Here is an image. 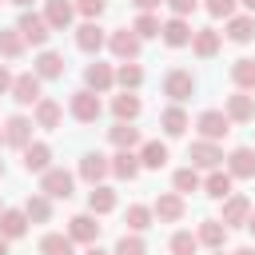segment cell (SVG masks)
<instances>
[{
    "label": "cell",
    "mask_w": 255,
    "mask_h": 255,
    "mask_svg": "<svg viewBox=\"0 0 255 255\" xmlns=\"http://www.w3.org/2000/svg\"><path fill=\"white\" fill-rule=\"evenodd\" d=\"M0 175H4V159H0Z\"/></svg>",
    "instance_id": "obj_56"
},
{
    "label": "cell",
    "mask_w": 255,
    "mask_h": 255,
    "mask_svg": "<svg viewBox=\"0 0 255 255\" xmlns=\"http://www.w3.org/2000/svg\"><path fill=\"white\" fill-rule=\"evenodd\" d=\"M231 80H235L239 92H255V60H251V56L235 60V64H231Z\"/></svg>",
    "instance_id": "obj_31"
},
{
    "label": "cell",
    "mask_w": 255,
    "mask_h": 255,
    "mask_svg": "<svg viewBox=\"0 0 255 255\" xmlns=\"http://www.w3.org/2000/svg\"><path fill=\"white\" fill-rule=\"evenodd\" d=\"M191 92H195V76H191V72H183V68H171V72L163 76V96H171L175 104L191 100Z\"/></svg>",
    "instance_id": "obj_3"
},
{
    "label": "cell",
    "mask_w": 255,
    "mask_h": 255,
    "mask_svg": "<svg viewBox=\"0 0 255 255\" xmlns=\"http://www.w3.org/2000/svg\"><path fill=\"white\" fill-rule=\"evenodd\" d=\"M223 116H227L231 124H247V120H255V96H251V92H235V96H227Z\"/></svg>",
    "instance_id": "obj_8"
},
{
    "label": "cell",
    "mask_w": 255,
    "mask_h": 255,
    "mask_svg": "<svg viewBox=\"0 0 255 255\" xmlns=\"http://www.w3.org/2000/svg\"><path fill=\"white\" fill-rule=\"evenodd\" d=\"M235 255H255V247H239V251H235Z\"/></svg>",
    "instance_id": "obj_53"
},
{
    "label": "cell",
    "mask_w": 255,
    "mask_h": 255,
    "mask_svg": "<svg viewBox=\"0 0 255 255\" xmlns=\"http://www.w3.org/2000/svg\"><path fill=\"white\" fill-rule=\"evenodd\" d=\"M187 159H191V167H207V171H215V167L223 163V151H219V143L195 139V143L187 147Z\"/></svg>",
    "instance_id": "obj_7"
},
{
    "label": "cell",
    "mask_w": 255,
    "mask_h": 255,
    "mask_svg": "<svg viewBox=\"0 0 255 255\" xmlns=\"http://www.w3.org/2000/svg\"><path fill=\"white\" fill-rule=\"evenodd\" d=\"M0 56H8V60H20L24 56V40H20L16 28H0Z\"/></svg>",
    "instance_id": "obj_36"
},
{
    "label": "cell",
    "mask_w": 255,
    "mask_h": 255,
    "mask_svg": "<svg viewBox=\"0 0 255 255\" xmlns=\"http://www.w3.org/2000/svg\"><path fill=\"white\" fill-rule=\"evenodd\" d=\"M84 255H108V251H100V247H96V243H92V247H88V251H84Z\"/></svg>",
    "instance_id": "obj_50"
},
{
    "label": "cell",
    "mask_w": 255,
    "mask_h": 255,
    "mask_svg": "<svg viewBox=\"0 0 255 255\" xmlns=\"http://www.w3.org/2000/svg\"><path fill=\"white\" fill-rule=\"evenodd\" d=\"M131 4H135V8H139V12H151V8H159V4H163V0H131Z\"/></svg>",
    "instance_id": "obj_48"
},
{
    "label": "cell",
    "mask_w": 255,
    "mask_h": 255,
    "mask_svg": "<svg viewBox=\"0 0 255 255\" xmlns=\"http://www.w3.org/2000/svg\"><path fill=\"white\" fill-rule=\"evenodd\" d=\"M195 247H199V239L191 231H175L171 235V255H195Z\"/></svg>",
    "instance_id": "obj_42"
},
{
    "label": "cell",
    "mask_w": 255,
    "mask_h": 255,
    "mask_svg": "<svg viewBox=\"0 0 255 255\" xmlns=\"http://www.w3.org/2000/svg\"><path fill=\"white\" fill-rule=\"evenodd\" d=\"M191 52L203 56V60H211V56L219 52V32H215V28H199V32H191Z\"/></svg>",
    "instance_id": "obj_25"
},
{
    "label": "cell",
    "mask_w": 255,
    "mask_h": 255,
    "mask_svg": "<svg viewBox=\"0 0 255 255\" xmlns=\"http://www.w3.org/2000/svg\"><path fill=\"white\" fill-rule=\"evenodd\" d=\"M239 4H243V8H247V12L255 16V0H239Z\"/></svg>",
    "instance_id": "obj_51"
},
{
    "label": "cell",
    "mask_w": 255,
    "mask_h": 255,
    "mask_svg": "<svg viewBox=\"0 0 255 255\" xmlns=\"http://www.w3.org/2000/svg\"><path fill=\"white\" fill-rule=\"evenodd\" d=\"M108 171H112V167H108V155H100V151H88V155L80 159V175H84L92 187H96V183H100Z\"/></svg>",
    "instance_id": "obj_21"
},
{
    "label": "cell",
    "mask_w": 255,
    "mask_h": 255,
    "mask_svg": "<svg viewBox=\"0 0 255 255\" xmlns=\"http://www.w3.org/2000/svg\"><path fill=\"white\" fill-rule=\"evenodd\" d=\"M40 191H44L48 199H68V195H72V171H64V167H48L44 179H40Z\"/></svg>",
    "instance_id": "obj_5"
},
{
    "label": "cell",
    "mask_w": 255,
    "mask_h": 255,
    "mask_svg": "<svg viewBox=\"0 0 255 255\" xmlns=\"http://www.w3.org/2000/svg\"><path fill=\"white\" fill-rule=\"evenodd\" d=\"M108 44V36H104V28L96 24V20H84L80 28H76V48L80 52H100Z\"/></svg>",
    "instance_id": "obj_14"
},
{
    "label": "cell",
    "mask_w": 255,
    "mask_h": 255,
    "mask_svg": "<svg viewBox=\"0 0 255 255\" xmlns=\"http://www.w3.org/2000/svg\"><path fill=\"white\" fill-rule=\"evenodd\" d=\"M227 40L231 44H251L255 40V16H231L227 20Z\"/></svg>",
    "instance_id": "obj_24"
},
{
    "label": "cell",
    "mask_w": 255,
    "mask_h": 255,
    "mask_svg": "<svg viewBox=\"0 0 255 255\" xmlns=\"http://www.w3.org/2000/svg\"><path fill=\"white\" fill-rule=\"evenodd\" d=\"M195 128H199V135L207 139V143H215V139H223L227 131H231V120L223 116V112H199V120H195Z\"/></svg>",
    "instance_id": "obj_4"
},
{
    "label": "cell",
    "mask_w": 255,
    "mask_h": 255,
    "mask_svg": "<svg viewBox=\"0 0 255 255\" xmlns=\"http://www.w3.org/2000/svg\"><path fill=\"white\" fill-rule=\"evenodd\" d=\"M0 255H8V239L4 235H0Z\"/></svg>",
    "instance_id": "obj_52"
},
{
    "label": "cell",
    "mask_w": 255,
    "mask_h": 255,
    "mask_svg": "<svg viewBox=\"0 0 255 255\" xmlns=\"http://www.w3.org/2000/svg\"><path fill=\"white\" fill-rule=\"evenodd\" d=\"M112 143L124 147V151H131V147L139 143V128H131V124H116V128H112Z\"/></svg>",
    "instance_id": "obj_39"
},
{
    "label": "cell",
    "mask_w": 255,
    "mask_h": 255,
    "mask_svg": "<svg viewBox=\"0 0 255 255\" xmlns=\"http://www.w3.org/2000/svg\"><path fill=\"white\" fill-rule=\"evenodd\" d=\"M131 32H135L139 40H151V36H159V20H155L151 12H139L135 24H131Z\"/></svg>",
    "instance_id": "obj_41"
},
{
    "label": "cell",
    "mask_w": 255,
    "mask_h": 255,
    "mask_svg": "<svg viewBox=\"0 0 255 255\" xmlns=\"http://www.w3.org/2000/svg\"><path fill=\"white\" fill-rule=\"evenodd\" d=\"M108 48H112L120 60H135V56H139V36H135L131 28H116V32L108 36Z\"/></svg>",
    "instance_id": "obj_11"
},
{
    "label": "cell",
    "mask_w": 255,
    "mask_h": 255,
    "mask_svg": "<svg viewBox=\"0 0 255 255\" xmlns=\"http://www.w3.org/2000/svg\"><path fill=\"white\" fill-rule=\"evenodd\" d=\"M112 207H116V191L104 187V183H96V187L88 191V211H92V215H108Z\"/></svg>",
    "instance_id": "obj_30"
},
{
    "label": "cell",
    "mask_w": 255,
    "mask_h": 255,
    "mask_svg": "<svg viewBox=\"0 0 255 255\" xmlns=\"http://www.w3.org/2000/svg\"><path fill=\"white\" fill-rule=\"evenodd\" d=\"M16 32H20V40L24 44H48V36H52V28H48V20L44 16H36V12H24L20 16V24H16Z\"/></svg>",
    "instance_id": "obj_2"
},
{
    "label": "cell",
    "mask_w": 255,
    "mask_h": 255,
    "mask_svg": "<svg viewBox=\"0 0 255 255\" xmlns=\"http://www.w3.org/2000/svg\"><path fill=\"white\" fill-rule=\"evenodd\" d=\"M235 4H239V0H207V12H211V16H227V20H231V16H235Z\"/></svg>",
    "instance_id": "obj_45"
},
{
    "label": "cell",
    "mask_w": 255,
    "mask_h": 255,
    "mask_svg": "<svg viewBox=\"0 0 255 255\" xmlns=\"http://www.w3.org/2000/svg\"><path fill=\"white\" fill-rule=\"evenodd\" d=\"M32 72H36L40 80H60V76H64V56H60V52H40Z\"/></svg>",
    "instance_id": "obj_26"
},
{
    "label": "cell",
    "mask_w": 255,
    "mask_h": 255,
    "mask_svg": "<svg viewBox=\"0 0 255 255\" xmlns=\"http://www.w3.org/2000/svg\"><path fill=\"white\" fill-rule=\"evenodd\" d=\"M24 215H28V223H48V219H52V203H48V195H28Z\"/></svg>",
    "instance_id": "obj_33"
},
{
    "label": "cell",
    "mask_w": 255,
    "mask_h": 255,
    "mask_svg": "<svg viewBox=\"0 0 255 255\" xmlns=\"http://www.w3.org/2000/svg\"><path fill=\"white\" fill-rule=\"evenodd\" d=\"M12 100L24 104V108H28V104H40V100H44V96H40V76H36V72H20V76L12 80Z\"/></svg>",
    "instance_id": "obj_6"
},
{
    "label": "cell",
    "mask_w": 255,
    "mask_h": 255,
    "mask_svg": "<svg viewBox=\"0 0 255 255\" xmlns=\"http://www.w3.org/2000/svg\"><path fill=\"white\" fill-rule=\"evenodd\" d=\"M199 187H203V191H207L211 199H219V203H223V199L231 195V175H227L223 167H215V171H211V175H207V179H203Z\"/></svg>",
    "instance_id": "obj_29"
},
{
    "label": "cell",
    "mask_w": 255,
    "mask_h": 255,
    "mask_svg": "<svg viewBox=\"0 0 255 255\" xmlns=\"http://www.w3.org/2000/svg\"><path fill=\"white\" fill-rule=\"evenodd\" d=\"M72 16H76V4H68V0H48V8H44L48 28H56V32H64L72 24Z\"/></svg>",
    "instance_id": "obj_19"
},
{
    "label": "cell",
    "mask_w": 255,
    "mask_h": 255,
    "mask_svg": "<svg viewBox=\"0 0 255 255\" xmlns=\"http://www.w3.org/2000/svg\"><path fill=\"white\" fill-rule=\"evenodd\" d=\"M247 215H251V199H247V195H227V199H223L219 223H223V227H243Z\"/></svg>",
    "instance_id": "obj_9"
},
{
    "label": "cell",
    "mask_w": 255,
    "mask_h": 255,
    "mask_svg": "<svg viewBox=\"0 0 255 255\" xmlns=\"http://www.w3.org/2000/svg\"><path fill=\"white\" fill-rule=\"evenodd\" d=\"M0 4H4V0H0Z\"/></svg>",
    "instance_id": "obj_58"
},
{
    "label": "cell",
    "mask_w": 255,
    "mask_h": 255,
    "mask_svg": "<svg viewBox=\"0 0 255 255\" xmlns=\"http://www.w3.org/2000/svg\"><path fill=\"white\" fill-rule=\"evenodd\" d=\"M68 235H72V243H96L100 239V223H96V215L88 211V215H72L68 219Z\"/></svg>",
    "instance_id": "obj_10"
},
{
    "label": "cell",
    "mask_w": 255,
    "mask_h": 255,
    "mask_svg": "<svg viewBox=\"0 0 255 255\" xmlns=\"http://www.w3.org/2000/svg\"><path fill=\"white\" fill-rule=\"evenodd\" d=\"M0 211H4V207H0Z\"/></svg>",
    "instance_id": "obj_59"
},
{
    "label": "cell",
    "mask_w": 255,
    "mask_h": 255,
    "mask_svg": "<svg viewBox=\"0 0 255 255\" xmlns=\"http://www.w3.org/2000/svg\"><path fill=\"white\" fill-rule=\"evenodd\" d=\"M211 255H223V251H211Z\"/></svg>",
    "instance_id": "obj_57"
},
{
    "label": "cell",
    "mask_w": 255,
    "mask_h": 255,
    "mask_svg": "<svg viewBox=\"0 0 255 255\" xmlns=\"http://www.w3.org/2000/svg\"><path fill=\"white\" fill-rule=\"evenodd\" d=\"M68 112H72L80 124H96V120H100V112H104V104H100V96H96V92L80 88V92H72V100H68Z\"/></svg>",
    "instance_id": "obj_1"
},
{
    "label": "cell",
    "mask_w": 255,
    "mask_h": 255,
    "mask_svg": "<svg viewBox=\"0 0 255 255\" xmlns=\"http://www.w3.org/2000/svg\"><path fill=\"white\" fill-rule=\"evenodd\" d=\"M0 143H4V128H0Z\"/></svg>",
    "instance_id": "obj_55"
},
{
    "label": "cell",
    "mask_w": 255,
    "mask_h": 255,
    "mask_svg": "<svg viewBox=\"0 0 255 255\" xmlns=\"http://www.w3.org/2000/svg\"><path fill=\"white\" fill-rule=\"evenodd\" d=\"M151 215L163 219V223H179V219H183V195H179V191H163V195L155 199Z\"/></svg>",
    "instance_id": "obj_13"
},
{
    "label": "cell",
    "mask_w": 255,
    "mask_h": 255,
    "mask_svg": "<svg viewBox=\"0 0 255 255\" xmlns=\"http://www.w3.org/2000/svg\"><path fill=\"white\" fill-rule=\"evenodd\" d=\"M40 255H72V235H60V231L44 235L40 239Z\"/></svg>",
    "instance_id": "obj_37"
},
{
    "label": "cell",
    "mask_w": 255,
    "mask_h": 255,
    "mask_svg": "<svg viewBox=\"0 0 255 255\" xmlns=\"http://www.w3.org/2000/svg\"><path fill=\"white\" fill-rule=\"evenodd\" d=\"M60 116H64V108H60L56 100H40V104H36V124H40L44 131H56V128H60Z\"/></svg>",
    "instance_id": "obj_32"
},
{
    "label": "cell",
    "mask_w": 255,
    "mask_h": 255,
    "mask_svg": "<svg viewBox=\"0 0 255 255\" xmlns=\"http://www.w3.org/2000/svg\"><path fill=\"white\" fill-rule=\"evenodd\" d=\"M159 36H163L167 48H183V44H191V28H187V20H179V16H171L167 24H159Z\"/></svg>",
    "instance_id": "obj_17"
},
{
    "label": "cell",
    "mask_w": 255,
    "mask_h": 255,
    "mask_svg": "<svg viewBox=\"0 0 255 255\" xmlns=\"http://www.w3.org/2000/svg\"><path fill=\"white\" fill-rule=\"evenodd\" d=\"M243 227H247V231H251V235H255V211H251V215H247V223H243Z\"/></svg>",
    "instance_id": "obj_49"
},
{
    "label": "cell",
    "mask_w": 255,
    "mask_h": 255,
    "mask_svg": "<svg viewBox=\"0 0 255 255\" xmlns=\"http://www.w3.org/2000/svg\"><path fill=\"white\" fill-rule=\"evenodd\" d=\"M84 84H88V92H96V96H100V92H108V88L116 84L112 64H100V60H96V64H88V68H84Z\"/></svg>",
    "instance_id": "obj_15"
},
{
    "label": "cell",
    "mask_w": 255,
    "mask_h": 255,
    "mask_svg": "<svg viewBox=\"0 0 255 255\" xmlns=\"http://www.w3.org/2000/svg\"><path fill=\"white\" fill-rule=\"evenodd\" d=\"M171 183H175V191H179V195H187V191H199V183H203V179H199V171H195V167H179V171L171 175Z\"/></svg>",
    "instance_id": "obj_40"
},
{
    "label": "cell",
    "mask_w": 255,
    "mask_h": 255,
    "mask_svg": "<svg viewBox=\"0 0 255 255\" xmlns=\"http://www.w3.org/2000/svg\"><path fill=\"white\" fill-rule=\"evenodd\" d=\"M167 163V143H159V139H147L143 147H139V167H151V171H159Z\"/></svg>",
    "instance_id": "obj_28"
},
{
    "label": "cell",
    "mask_w": 255,
    "mask_h": 255,
    "mask_svg": "<svg viewBox=\"0 0 255 255\" xmlns=\"http://www.w3.org/2000/svg\"><path fill=\"white\" fill-rule=\"evenodd\" d=\"M12 80H16V76H12V72L0 64V92H12Z\"/></svg>",
    "instance_id": "obj_47"
},
{
    "label": "cell",
    "mask_w": 255,
    "mask_h": 255,
    "mask_svg": "<svg viewBox=\"0 0 255 255\" xmlns=\"http://www.w3.org/2000/svg\"><path fill=\"white\" fill-rule=\"evenodd\" d=\"M48 167H52V147L48 143H28L24 147V171H40L44 175Z\"/></svg>",
    "instance_id": "obj_20"
},
{
    "label": "cell",
    "mask_w": 255,
    "mask_h": 255,
    "mask_svg": "<svg viewBox=\"0 0 255 255\" xmlns=\"http://www.w3.org/2000/svg\"><path fill=\"white\" fill-rule=\"evenodd\" d=\"M163 4H167L179 20H183V16H191V12H195V4H199V0H163Z\"/></svg>",
    "instance_id": "obj_46"
},
{
    "label": "cell",
    "mask_w": 255,
    "mask_h": 255,
    "mask_svg": "<svg viewBox=\"0 0 255 255\" xmlns=\"http://www.w3.org/2000/svg\"><path fill=\"white\" fill-rule=\"evenodd\" d=\"M112 112H116V124H131V120L143 112V104H139V96L124 92V96H116V100H112Z\"/></svg>",
    "instance_id": "obj_27"
},
{
    "label": "cell",
    "mask_w": 255,
    "mask_h": 255,
    "mask_svg": "<svg viewBox=\"0 0 255 255\" xmlns=\"http://www.w3.org/2000/svg\"><path fill=\"white\" fill-rule=\"evenodd\" d=\"M116 84H120L124 92H135V88L143 84V72H139V64H120V72H116Z\"/></svg>",
    "instance_id": "obj_38"
},
{
    "label": "cell",
    "mask_w": 255,
    "mask_h": 255,
    "mask_svg": "<svg viewBox=\"0 0 255 255\" xmlns=\"http://www.w3.org/2000/svg\"><path fill=\"white\" fill-rule=\"evenodd\" d=\"M116 255H147V243L131 231V235H124V239L116 243Z\"/></svg>",
    "instance_id": "obj_43"
},
{
    "label": "cell",
    "mask_w": 255,
    "mask_h": 255,
    "mask_svg": "<svg viewBox=\"0 0 255 255\" xmlns=\"http://www.w3.org/2000/svg\"><path fill=\"white\" fill-rule=\"evenodd\" d=\"M195 239H199L203 247H211V251H223V239H227V227H223L219 219H203V223H199V231H195Z\"/></svg>",
    "instance_id": "obj_22"
},
{
    "label": "cell",
    "mask_w": 255,
    "mask_h": 255,
    "mask_svg": "<svg viewBox=\"0 0 255 255\" xmlns=\"http://www.w3.org/2000/svg\"><path fill=\"white\" fill-rule=\"evenodd\" d=\"M227 175L231 179H251L255 175V151L251 147H235L227 155Z\"/></svg>",
    "instance_id": "obj_16"
},
{
    "label": "cell",
    "mask_w": 255,
    "mask_h": 255,
    "mask_svg": "<svg viewBox=\"0 0 255 255\" xmlns=\"http://www.w3.org/2000/svg\"><path fill=\"white\" fill-rule=\"evenodd\" d=\"M24 231H28V215L16 211V207H4V211H0V235H4V239H20Z\"/></svg>",
    "instance_id": "obj_23"
},
{
    "label": "cell",
    "mask_w": 255,
    "mask_h": 255,
    "mask_svg": "<svg viewBox=\"0 0 255 255\" xmlns=\"http://www.w3.org/2000/svg\"><path fill=\"white\" fill-rule=\"evenodd\" d=\"M124 223H128V231H147L151 227V207H143V203H131L128 207V215H124Z\"/></svg>",
    "instance_id": "obj_35"
},
{
    "label": "cell",
    "mask_w": 255,
    "mask_h": 255,
    "mask_svg": "<svg viewBox=\"0 0 255 255\" xmlns=\"http://www.w3.org/2000/svg\"><path fill=\"white\" fill-rule=\"evenodd\" d=\"M108 8V0H76V12L88 16V20H100V12Z\"/></svg>",
    "instance_id": "obj_44"
},
{
    "label": "cell",
    "mask_w": 255,
    "mask_h": 255,
    "mask_svg": "<svg viewBox=\"0 0 255 255\" xmlns=\"http://www.w3.org/2000/svg\"><path fill=\"white\" fill-rule=\"evenodd\" d=\"M108 167H112V175H116V179H135V175H139V155L120 147V151L108 159Z\"/></svg>",
    "instance_id": "obj_18"
},
{
    "label": "cell",
    "mask_w": 255,
    "mask_h": 255,
    "mask_svg": "<svg viewBox=\"0 0 255 255\" xmlns=\"http://www.w3.org/2000/svg\"><path fill=\"white\" fill-rule=\"evenodd\" d=\"M4 143L24 151V147L32 143V120H28V116H12V120L4 124Z\"/></svg>",
    "instance_id": "obj_12"
},
{
    "label": "cell",
    "mask_w": 255,
    "mask_h": 255,
    "mask_svg": "<svg viewBox=\"0 0 255 255\" xmlns=\"http://www.w3.org/2000/svg\"><path fill=\"white\" fill-rule=\"evenodd\" d=\"M8 4H16V8H28V4H32V0H8Z\"/></svg>",
    "instance_id": "obj_54"
},
{
    "label": "cell",
    "mask_w": 255,
    "mask_h": 255,
    "mask_svg": "<svg viewBox=\"0 0 255 255\" xmlns=\"http://www.w3.org/2000/svg\"><path fill=\"white\" fill-rule=\"evenodd\" d=\"M159 128H163L167 135H183V131H187V112H183V108H167V112L159 116Z\"/></svg>",
    "instance_id": "obj_34"
}]
</instances>
